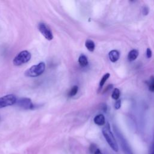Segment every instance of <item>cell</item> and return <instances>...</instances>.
Instances as JSON below:
<instances>
[{
	"label": "cell",
	"mask_w": 154,
	"mask_h": 154,
	"mask_svg": "<svg viewBox=\"0 0 154 154\" xmlns=\"http://www.w3.org/2000/svg\"><path fill=\"white\" fill-rule=\"evenodd\" d=\"M94 122L99 126H102L105 124V119L103 114H98L94 118Z\"/></svg>",
	"instance_id": "obj_9"
},
{
	"label": "cell",
	"mask_w": 154,
	"mask_h": 154,
	"mask_svg": "<svg viewBox=\"0 0 154 154\" xmlns=\"http://www.w3.org/2000/svg\"><path fill=\"white\" fill-rule=\"evenodd\" d=\"M102 134L106 140L107 143L109 144L110 147L116 152H117L119 151V146L116 140V138L114 137L113 134L111 131L110 126L108 123L102 129Z\"/></svg>",
	"instance_id": "obj_1"
},
{
	"label": "cell",
	"mask_w": 154,
	"mask_h": 154,
	"mask_svg": "<svg viewBox=\"0 0 154 154\" xmlns=\"http://www.w3.org/2000/svg\"><path fill=\"white\" fill-rule=\"evenodd\" d=\"M45 70V64L40 62L38 64L32 66L25 72V75L27 77H37L42 75Z\"/></svg>",
	"instance_id": "obj_2"
},
{
	"label": "cell",
	"mask_w": 154,
	"mask_h": 154,
	"mask_svg": "<svg viewBox=\"0 0 154 154\" xmlns=\"http://www.w3.org/2000/svg\"><path fill=\"white\" fill-rule=\"evenodd\" d=\"M31 58V53L28 51H22L20 52L13 59V63L15 66H20L30 60Z\"/></svg>",
	"instance_id": "obj_3"
},
{
	"label": "cell",
	"mask_w": 154,
	"mask_h": 154,
	"mask_svg": "<svg viewBox=\"0 0 154 154\" xmlns=\"http://www.w3.org/2000/svg\"><path fill=\"white\" fill-rule=\"evenodd\" d=\"M78 63L81 67H85L88 65V59L85 55L81 54L78 58Z\"/></svg>",
	"instance_id": "obj_11"
},
{
	"label": "cell",
	"mask_w": 154,
	"mask_h": 154,
	"mask_svg": "<svg viewBox=\"0 0 154 154\" xmlns=\"http://www.w3.org/2000/svg\"><path fill=\"white\" fill-rule=\"evenodd\" d=\"M120 91L119 90V88H116L114 89L112 93V94H111V97L114 100H118L119 97H120Z\"/></svg>",
	"instance_id": "obj_14"
},
{
	"label": "cell",
	"mask_w": 154,
	"mask_h": 154,
	"mask_svg": "<svg viewBox=\"0 0 154 154\" xmlns=\"http://www.w3.org/2000/svg\"><path fill=\"white\" fill-rule=\"evenodd\" d=\"M110 76V74L109 73H105L103 76L102 78H101L100 81V82H99V87H102L103 85H104V84L105 83V82L106 81V80L109 78V77Z\"/></svg>",
	"instance_id": "obj_16"
},
{
	"label": "cell",
	"mask_w": 154,
	"mask_h": 154,
	"mask_svg": "<svg viewBox=\"0 0 154 154\" xmlns=\"http://www.w3.org/2000/svg\"><path fill=\"white\" fill-rule=\"evenodd\" d=\"M152 55V52L151 51V49L150 48H147V50H146V56L148 58H151Z\"/></svg>",
	"instance_id": "obj_20"
},
{
	"label": "cell",
	"mask_w": 154,
	"mask_h": 154,
	"mask_svg": "<svg viewBox=\"0 0 154 154\" xmlns=\"http://www.w3.org/2000/svg\"><path fill=\"white\" fill-rule=\"evenodd\" d=\"M78 87L77 85L73 86L69 93V96L72 97V96H75L76 94V93H78Z\"/></svg>",
	"instance_id": "obj_17"
},
{
	"label": "cell",
	"mask_w": 154,
	"mask_h": 154,
	"mask_svg": "<svg viewBox=\"0 0 154 154\" xmlns=\"http://www.w3.org/2000/svg\"><path fill=\"white\" fill-rule=\"evenodd\" d=\"M121 106V100L118 99L116 101L114 104V108L116 109H119Z\"/></svg>",
	"instance_id": "obj_19"
},
{
	"label": "cell",
	"mask_w": 154,
	"mask_h": 154,
	"mask_svg": "<svg viewBox=\"0 0 154 154\" xmlns=\"http://www.w3.org/2000/svg\"><path fill=\"white\" fill-rule=\"evenodd\" d=\"M114 131L119 141L120 144L121 146V147L123 153L125 154H134L129 143H128L126 140L125 138V137L122 135V134L119 132V131L114 128Z\"/></svg>",
	"instance_id": "obj_4"
},
{
	"label": "cell",
	"mask_w": 154,
	"mask_h": 154,
	"mask_svg": "<svg viewBox=\"0 0 154 154\" xmlns=\"http://www.w3.org/2000/svg\"><path fill=\"white\" fill-rule=\"evenodd\" d=\"M38 29L46 39L48 40H52L54 36L52 30L47 24L43 22L40 23L38 25Z\"/></svg>",
	"instance_id": "obj_5"
},
{
	"label": "cell",
	"mask_w": 154,
	"mask_h": 154,
	"mask_svg": "<svg viewBox=\"0 0 154 154\" xmlns=\"http://www.w3.org/2000/svg\"><path fill=\"white\" fill-rule=\"evenodd\" d=\"M16 97L14 94H7L0 97V108L12 105L16 103Z\"/></svg>",
	"instance_id": "obj_6"
},
{
	"label": "cell",
	"mask_w": 154,
	"mask_h": 154,
	"mask_svg": "<svg viewBox=\"0 0 154 154\" xmlns=\"http://www.w3.org/2000/svg\"><path fill=\"white\" fill-rule=\"evenodd\" d=\"M138 54H139V52L137 49L131 50L128 55V58L129 61H133L135 60H136L138 56Z\"/></svg>",
	"instance_id": "obj_10"
},
{
	"label": "cell",
	"mask_w": 154,
	"mask_h": 154,
	"mask_svg": "<svg viewBox=\"0 0 154 154\" xmlns=\"http://www.w3.org/2000/svg\"><path fill=\"white\" fill-rule=\"evenodd\" d=\"M147 84L149 90L152 92H154V76L150 77L149 81L147 82Z\"/></svg>",
	"instance_id": "obj_15"
},
{
	"label": "cell",
	"mask_w": 154,
	"mask_h": 154,
	"mask_svg": "<svg viewBox=\"0 0 154 154\" xmlns=\"http://www.w3.org/2000/svg\"><path fill=\"white\" fill-rule=\"evenodd\" d=\"M90 152L91 154H102L100 150L97 147L95 144H91L89 147Z\"/></svg>",
	"instance_id": "obj_13"
},
{
	"label": "cell",
	"mask_w": 154,
	"mask_h": 154,
	"mask_svg": "<svg viewBox=\"0 0 154 154\" xmlns=\"http://www.w3.org/2000/svg\"><path fill=\"white\" fill-rule=\"evenodd\" d=\"M109 58L112 63L116 62L120 58V53L117 50H112L108 54Z\"/></svg>",
	"instance_id": "obj_8"
},
{
	"label": "cell",
	"mask_w": 154,
	"mask_h": 154,
	"mask_svg": "<svg viewBox=\"0 0 154 154\" xmlns=\"http://www.w3.org/2000/svg\"><path fill=\"white\" fill-rule=\"evenodd\" d=\"M85 47L87 48V49L90 51V52H93L94 50V48H95V44H94V42L90 40V39H87L86 41H85Z\"/></svg>",
	"instance_id": "obj_12"
},
{
	"label": "cell",
	"mask_w": 154,
	"mask_h": 154,
	"mask_svg": "<svg viewBox=\"0 0 154 154\" xmlns=\"http://www.w3.org/2000/svg\"><path fill=\"white\" fill-rule=\"evenodd\" d=\"M16 103L20 108L24 109H31L34 107V105L32 103L31 100L27 97L20 98L17 100Z\"/></svg>",
	"instance_id": "obj_7"
},
{
	"label": "cell",
	"mask_w": 154,
	"mask_h": 154,
	"mask_svg": "<svg viewBox=\"0 0 154 154\" xmlns=\"http://www.w3.org/2000/svg\"><path fill=\"white\" fill-rule=\"evenodd\" d=\"M149 154H154V134H153V138H152L151 144H150V147H149Z\"/></svg>",
	"instance_id": "obj_18"
}]
</instances>
